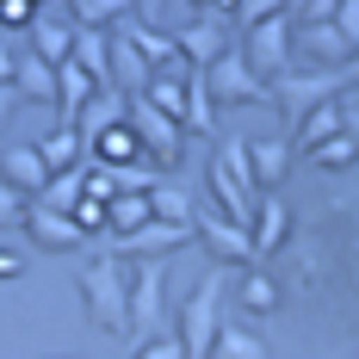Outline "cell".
Wrapping results in <instances>:
<instances>
[{
  "label": "cell",
  "mask_w": 359,
  "mask_h": 359,
  "mask_svg": "<svg viewBox=\"0 0 359 359\" xmlns=\"http://www.w3.org/2000/svg\"><path fill=\"white\" fill-rule=\"evenodd\" d=\"M229 266L217 260L211 273L192 285V297H186V310H180V347H186V359H211V341L217 328H223V304H229Z\"/></svg>",
  "instance_id": "cell-1"
},
{
  "label": "cell",
  "mask_w": 359,
  "mask_h": 359,
  "mask_svg": "<svg viewBox=\"0 0 359 359\" xmlns=\"http://www.w3.org/2000/svg\"><path fill=\"white\" fill-rule=\"evenodd\" d=\"M81 297H87V316L106 334H130V273L118 254H100L81 266Z\"/></svg>",
  "instance_id": "cell-2"
},
{
  "label": "cell",
  "mask_w": 359,
  "mask_h": 359,
  "mask_svg": "<svg viewBox=\"0 0 359 359\" xmlns=\"http://www.w3.org/2000/svg\"><path fill=\"white\" fill-rule=\"evenodd\" d=\"M353 81H359V74H353V56H347L341 69H310V74L285 69V74H273V106L297 124L310 106H323V100H334V93H347Z\"/></svg>",
  "instance_id": "cell-3"
},
{
  "label": "cell",
  "mask_w": 359,
  "mask_h": 359,
  "mask_svg": "<svg viewBox=\"0 0 359 359\" xmlns=\"http://www.w3.org/2000/svg\"><path fill=\"white\" fill-rule=\"evenodd\" d=\"M161 328H168V260H137V273H130V334H137V347H149V341H161Z\"/></svg>",
  "instance_id": "cell-4"
},
{
  "label": "cell",
  "mask_w": 359,
  "mask_h": 359,
  "mask_svg": "<svg viewBox=\"0 0 359 359\" xmlns=\"http://www.w3.org/2000/svg\"><path fill=\"white\" fill-rule=\"evenodd\" d=\"M124 118H130V130H137L143 155H155V168H161V174H174L180 161H186V124H180V118H168L161 106H149L143 93L130 100Z\"/></svg>",
  "instance_id": "cell-5"
},
{
  "label": "cell",
  "mask_w": 359,
  "mask_h": 359,
  "mask_svg": "<svg viewBox=\"0 0 359 359\" xmlns=\"http://www.w3.org/2000/svg\"><path fill=\"white\" fill-rule=\"evenodd\" d=\"M205 81H211V100H223V106H273V81L248 69L242 43H229L211 69H205Z\"/></svg>",
  "instance_id": "cell-6"
},
{
  "label": "cell",
  "mask_w": 359,
  "mask_h": 359,
  "mask_svg": "<svg viewBox=\"0 0 359 359\" xmlns=\"http://www.w3.org/2000/svg\"><path fill=\"white\" fill-rule=\"evenodd\" d=\"M198 229L192 223H161V217H149L143 229H124V236H111L106 254H118V260H168L174 248H186Z\"/></svg>",
  "instance_id": "cell-7"
},
{
  "label": "cell",
  "mask_w": 359,
  "mask_h": 359,
  "mask_svg": "<svg viewBox=\"0 0 359 359\" xmlns=\"http://www.w3.org/2000/svg\"><path fill=\"white\" fill-rule=\"evenodd\" d=\"M242 56H248L254 74H285L291 69V13H273V19H260L242 32Z\"/></svg>",
  "instance_id": "cell-8"
},
{
  "label": "cell",
  "mask_w": 359,
  "mask_h": 359,
  "mask_svg": "<svg viewBox=\"0 0 359 359\" xmlns=\"http://www.w3.org/2000/svg\"><path fill=\"white\" fill-rule=\"evenodd\" d=\"M174 43H180V56H186L192 69H211L217 56L236 43V25H229V13H198L186 32H174Z\"/></svg>",
  "instance_id": "cell-9"
},
{
  "label": "cell",
  "mask_w": 359,
  "mask_h": 359,
  "mask_svg": "<svg viewBox=\"0 0 359 359\" xmlns=\"http://www.w3.org/2000/svg\"><path fill=\"white\" fill-rule=\"evenodd\" d=\"M192 229H198V242H205L223 266H248V260H254V236L242 229V223H229L223 211H211V217L198 211V217H192Z\"/></svg>",
  "instance_id": "cell-10"
},
{
  "label": "cell",
  "mask_w": 359,
  "mask_h": 359,
  "mask_svg": "<svg viewBox=\"0 0 359 359\" xmlns=\"http://www.w3.org/2000/svg\"><path fill=\"white\" fill-rule=\"evenodd\" d=\"M25 236H32L37 248H87V229L74 223L69 211H50V205H25V223H19Z\"/></svg>",
  "instance_id": "cell-11"
},
{
  "label": "cell",
  "mask_w": 359,
  "mask_h": 359,
  "mask_svg": "<svg viewBox=\"0 0 359 359\" xmlns=\"http://www.w3.org/2000/svg\"><path fill=\"white\" fill-rule=\"evenodd\" d=\"M211 198L217 211L229 217V223H242V229H254V211H260V192L254 186H242V180L223 168V155H211Z\"/></svg>",
  "instance_id": "cell-12"
},
{
  "label": "cell",
  "mask_w": 359,
  "mask_h": 359,
  "mask_svg": "<svg viewBox=\"0 0 359 359\" xmlns=\"http://www.w3.org/2000/svg\"><path fill=\"white\" fill-rule=\"evenodd\" d=\"M118 32L130 37L137 50H143V62H149V69H168V62H180L174 32H155V19H137V13H124V19H118Z\"/></svg>",
  "instance_id": "cell-13"
},
{
  "label": "cell",
  "mask_w": 359,
  "mask_h": 359,
  "mask_svg": "<svg viewBox=\"0 0 359 359\" xmlns=\"http://www.w3.org/2000/svg\"><path fill=\"white\" fill-rule=\"evenodd\" d=\"M149 62H143V50H137V43H130V37L118 32V25H111V87H118V93H130V100H137V93H143L149 87Z\"/></svg>",
  "instance_id": "cell-14"
},
{
  "label": "cell",
  "mask_w": 359,
  "mask_h": 359,
  "mask_svg": "<svg viewBox=\"0 0 359 359\" xmlns=\"http://www.w3.org/2000/svg\"><path fill=\"white\" fill-rule=\"evenodd\" d=\"M124 111H130V93H118V87H93V100H87V106H81V118H74L81 143H93L106 124H124Z\"/></svg>",
  "instance_id": "cell-15"
},
{
  "label": "cell",
  "mask_w": 359,
  "mask_h": 359,
  "mask_svg": "<svg viewBox=\"0 0 359 359\" xmlns=\"http://www.w3.org/2000/svg\"><path fill=\"white\" fill-rule=\"evenodd\" d=\"M0 180H13L25 198H37V192L50 186V168H43L37 143H25V149H0Z\"/></svg>",
  "instance_id": "cell-16"
},
{
  "label": "cell",
  "mask_w": 359,
  "mask_h": 359,
  "mask_svg": "<svg viewBox=\"0 0 359 359\" xmlns=\"http://www.w3.org/2000/svg\"><path fill=\"white\" fill-rule=\"evenodd\" d=\"M13 87H19V100H32V106H56V69H50L37 50H19Z\"/></svg>",
  "instance_id": "cell-17"
},
{
  "label": "cell",
  "mask_w": 359,
  "mask_h": 359,
  "mask_svg": "<svg viewBox=\"0 0 359 359\" xmlns=\"http://www.w3.org/2000/svg\"><path fill=\"white\" fill-rule=\"evenodd\" d=\"M87 161H100V168H124V161H143V143H137L130 118H124V124H106V130L87 143Z\"/></svg>",
  "instance_id": "cell-18"
},
{
  "label": "cell",
  "mask_w": 359,
  "mask_h": 359,
  "mask_svg": "<svg viewBox=\"0 0 359 359\" xmlns=\"http://www.w3.org/2000/svg\"><path fill=\"white\" fill-rule=\"evenodd\" d=\"M74 62L100 87H111V32L106 25H74Z\"/></svg>",
  "instance_id": "cell-19"
},
{
  "label": "cell",
  "mask_w": 359,
  "mask_h": 359,
  "mask_svg": "<svg viewBox=\"0 0 359 359\" xmlns=\"http://www.w3.org/2000/svg\"><path fill=\"white\" fill-rule=\"evenodd\" d=\"M93 87H100V81L81 69L74 56H69V62H56V111H62V124H74V118H81V106L93 100Z\"/></svg>",
  "instance_id": "cell-20"
},
{
  "label": "cell",
  "mask_w": 359,
  "mask_h": 359,
  "mask_svg": "<svg viewBox=\"0 0 359 359\" xmlns=\"http://www.w3.org/2000/svg\"><path fill=\"white\" fill-rule=\"evenodd\" d=\"M297 43H304V50H310V56H316L323 69H341V62L353 56V43H347V37L334 32V19H316V25H297Z\"/></svg>",
  "instance_id": "cell-21"
},
{
  "label": "cell",
  "mask_w": 359,
  "mask_h": 359,
  "mask_svg": "<svg viewBox=\"0 0 359 359\" xmlns=\"http://www.w3.org/2000/svg\"><path fill=\"white\" fill-rule=\"evenodd\" d=\"M32 50L50 62V69L69 62V56H74V19H43V13H37V19H32Z\"/></svg>",
  "instance_id": "cell-22"
},
{
  "label": "cell",
  "mask_w": 359,
  "mask_h": 359,
  "mask_svg": "<svg viewBox=\"0 0 359 359\" xmlns=\"http://www.w3.org/2000/svg\"><path fill=\"white\" fill-rule=\"evenodd\" d=\"M37 155H43V168H50V174H62V168H81V161H87V143H81V130H74V124H56V130L37 143Z\"/></svg>",
  "instance_id": "cell-23"
},
{
  "label": "cell",
  "mask_w": 359,
  "mask_h": 359,
  "mask_svg": "<svg viewBox=\"0 0 359 359\" xmlns=\"http://www.w3.org/2000/svg\"><path fill=\"white\" fill-rule=\"evenodd\" d=\"M248 168H254V186H279L285 168H291V143H279V137L248 143Z\"/></svg>",
  "instance_id": "cell-24"
},
{
  "label": "cell",
  "mask_w": 359,
  "mask_h": 359,
  "mask_svg": "<svg viewBox=\"0 0 359 359\" xmlns=\"http://www.w3.org/2000/svg\"><path fill=\"white\" fill-rule=\"evenodd\" d=\"M291 130H297V149L310 155L316 143H328V137L341 130V100H323V106H310L304 118H297V124H291Z\"/></svg>",
  "instance_id": "cell-25"
},
{
  "label": "cell",
  "mask_w": 359,
  "mask_h": 359,
  "mask_svg": "<svg viewBox=\"0 0 359 359\" xmlns=\"http://www.w3.org/2000/svg\"><path fill=\"white\" fill-rule=\"evenodd\" d=\"M149 192H111L106 198V236H124V229H143L149 223Z\"/></svg>",
  "instance_id": "cell-26"
},
{
  "label": "cell",
  "mask_w": 359,
  "mask_h": 359,
  "mask_svg": "<svg viewBox=\"0 0 359 359\" xmlns=\"http://www.w3.org/2000/svg\"><path fill=\"white\" fill-rule=\"evenodd\" d=\"M285 223H291V217H285V205H279V198H260L254 229H248V236H254V260H260V254H273L279 242H285Z\"/></svg>",
  "instance_id": "cell-27"
},
{
  "label": "cell",
  "mask_w": 359,
  "mask_h": 359,
  "mask_svg": "<svg viewBox=\"0 0 359 359\" xmlns=\"http://www.w3.org/2000/svg\"><path fill=\"white\" fill-rule=\"evenodd\" d=\"M211 359H266V341L248 334V323H223L211 341Z\"/></svg>",
  "instance_id": "cell-28"
},
{
  "label": "cell",
  "mask_w": 359,
  "mask_h": 359,
  "mask_svg": "<svg viewBox=\"0 0 359 359\" xmlns=\"http://www.w3.org/2000/svg\"><path fill=\"white\" fill-rule=\"evenodd\" d=\"M81 192H87V161H81V168H62V174H50V186L37 192V205H50V211H74Z\"/></svg>",
  "instance_id": "cell-29"
},
{
  "label": "cell",
  "mask_w": 359,
  "mask_h": 359,
  "mask_svg": "<svg viewBox=\"0 0 359 359\" xmlns=\"http://www.w3.org/2000/svg\"><path fill=\"white\" fill-rule=\"evenodd\" d=\"M149 211L161 217V223H192V192H186V186H174V180H155V186H149Z\"/></svg>",
  "instance_id": "cell-30"
},
{
  "label": "cell",
  "mask_w": 359,
  "mask_h": 359,
  "mask_svg": "<svg viewBox=\"0 0 359 359\" xmlns=\"http://www.w3.org/2000/svg\"><path fill=\"white\" fill-rule=\"evenodd\" d=\"M236 304H242L248 316H273V310H279V285H273L266 273H242V279H236Z\"/></svg>",
  "instance_id": "cell-31"
},
{
  "label": "cell",
  "mask_w": 359,
  "mask_h": 359,
  "mask_svg": "<svg viewBox=\"0 0 359 359\" xmlns=\"http://www.w3.org/2000/svg\"><path fill=\"white\" fill-rule=\"evenodd\" d=\"M69 13H74V25H118L124 13H137V0H69Z\"/></svg>",
  "instance_id": "cell-32"
},
{
  "label": "cell",
  "mask_w": 359,
  "mask_h": 359,
  "mask_svg": "<svg viewBox=\"0 0 359 359\" xmlns=\"http://www.w3.org/2000/svg\"><path fill=\"white\" fill-rule=\"evenodd\" d=\"M310 155H316L323 168H347V161H353V155H359V143H353V137H347V130H334V137H328V143H316V149H310Z\"/></svg>",
  "instance_id": "cell-33"
},
{
  "label": "cell",
  "mask_w": 359,
  "mask_h": 359,
  "mask_svg": "<svg viewBox=\"0 0 359 359\" xmlns=\"http://www.w3.org/2000/svg\"><path fill=\"white\" fill-rule=\"evenodd\" d=\"M273 13H285V0H229V19L248 32V25H260V19H273Z\"/></svg>",
  "instance_id": "cell-34"
},
{
  "label": "cell",
  "mask_w": 359,
  "mask_h": 359,
  "mask_svg": "<svg viewBox=\"0 0 359 359\" xmlns=\"http://www.w3.org/2000/svg\"><path fill=\"white\" fill-rule=\"evenodd\" d=\"M25 205H32V198H25L13 180H0V229H19V223H25Z\"/></svg>",
  "instance_id": "cell-35"
},
{
  "label": "cell",
  "mask_w": 359,
  "mask_h": 359,
  "mask_svg": "<svg viewBox=\"0 0 359 359\" xmlns=\"http://www.w3.org/2000/svg\"><path fill=\"white\" fill-rule=\"evenodd\" d=\"M334 32L359 50V0H341V6H334Z\"/></svg>",
  "instance_id": "cell-36"
},
{
  "label": "cell",
  "mask_w": 359,
  "mask_h": 359,
  "mask_svg": "<svg viewBox=\"0 0 359 359\" xmlns=\"http://www.w3.org/2000/svg\"><path fill=\"white\" fill-rule=\"evenodd\" d=\"M32 19H37V0H0V25H25L32 32Z\"/></svg>",
  "instance_id": "cell-37"
},
{
  "label": "cell",
  "mask_w": 359,
  "mask_h": 359,
  "mask_svg": "<svg viewBox=\"0 0 359 359\" xmlns=\"http://www.w3.org/2000/svg\"><path fill=\"white\" fill-rule=\"evenodd\" d=\"M130 359H186V347H180V334H161V341H149V347H137Z\"/></svg>",
  "instance_id": "cell-38"
},
{
  "label": "cell",
  "mask_w": 359,
  "mask_h": 359,
  "mask_svg": "<svg viewBox=\"0 0 359 359\" xmlns=\"http://www.w3.org/2000/svg\"><path fill=\"white\" fill-rule=\"evenodd\" d=\"M13 69H19V50L0 37V87H13Z\"/></svg>",
  "instance_id": "cell-39"
},
{
  "label": "cell",
  "mask_w": 359,
  "mask_h": 359,
  "mask_svg": "<svg viewBox=\"0 0 359 359\" xmlns=\"http://www.w3.org/2000/svg\"><path fill=\"white\" fill-rule=\"evenodd\" d=\"M13 106H19V87H0V124L13 118Z\"/></svg>",
  "instance_id": "cell-40"
},
{
  "label": "cell",
  "mask_w": 359,
  "mask_h": 359,
  "mask_svg": "<svg viewBox=\"0 0 359 359\" xmlns=\"http://www.w3.org/2000/svg\"><path fill=\"white\" fill-rule=\"evenodd\" d=\"M19 266H25L19 254H0V279H19Z\"/></svg>",
  "instance_id": "cell-41"
},
{
  "label": "cell",
  "mask_w": 359,
  "mask_h": 359,
  "mask_svg": "<svg viewBox=\"0 0 359 359\" xmlns=\"http://www.w3.org/2000/svg\"><path fill=\"white\" fill-rule=\"evenodd\" d=\"M155 6H161V0H137V19H155Z\"/></svg>",
  "instance_id": "cell-42"
},
{
  "label": "cell",
  "mask_w": 359,
  "mask_h": 359,
  "mask_svg": "<svg viewBox=\"0 0 359 359\" xmlns=\"http://www.w3.org/2000/svg\"><path fill=\"white\" fill-rule=\"evenodd\" d=\"M304 6H310V0H285V13H291V19H297V13H304Z\"/></svg>",
  "instance_id": "cell-43"
},
{
  "label": "cell",
  "mask_w": 359,
  "mask_h": 359,
  "mask_svg": "<svg viewBox=\"0 0 359 359\" xmlns=\"http://www.w3.org/2000/svg\"><path fill=\"white\" fill-rule=\"evenodd\" d=\"M341 106H359V87H347V100H341Z\"/></svg>",
  "instance_id": "cell-44"
},
{
  "label": "cell",
  "mask_w": 359,
  "mask_h": 359,
  "mask_svg": "<svg viewBox=\"0 0 359 359\" xmlns=\"http://www.w3.org/2000/svg\"><path fill=\"white\" fill-rule=\"evenodd\" d=\"M37 6H43V0H37Z\"/></svg>",
  "instance_id": "cell-45"
}]
</instances>
